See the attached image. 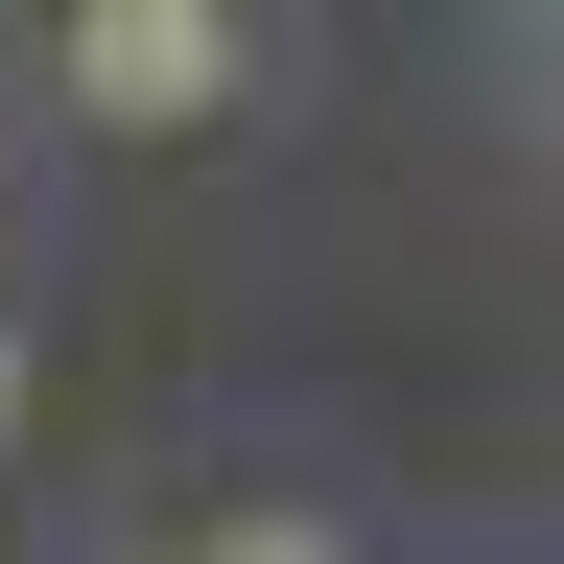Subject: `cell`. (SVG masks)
<instances>
[{
    "mask_svg": "<svg viewBox=\"0 0 564 564\" xmlns=\"http://www.w3.org/2000/svg\"><path fill=\"white\" fill-rule=\"evenodd\" d=\"M0 423H24V306H0Z\"/></svg>",
    "mask_w": 564,
    "mask_h": 564,
    "instance_id": "2",
    "label": "cell"
},
{
    "mask_svg": "<svg viewBox=\"0 0 564 564\" xmlns=\"http://www.w3.org/2000/svg\"><path fill=\"white\" fill-rule=\"evenodd\" d=\"M47 70H70V118H118V141H188V118H236V95H259V24H212V0H95V24H70Z\"/></svg>",
    "mask_w": 564,
    "mask_h": 564,
    "instance_id": "1",
    "label": "cell"
}]
</instances>
